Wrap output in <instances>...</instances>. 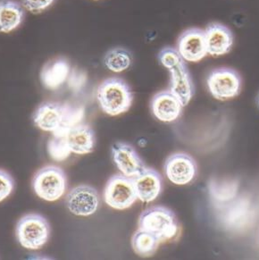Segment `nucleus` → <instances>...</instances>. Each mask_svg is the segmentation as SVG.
Listing matches in <instances>:
<instances>
[{
  "label": "nucleus",
  "mask_w": 259,
  "mask_h": 260,
  "mask_svg": "<svg viewBox=\"0 0 259 260\" xmlns=\"http://www.w3.org/2000/svg\"><path fill=\"white\" fill-rule=\"evenodd\" d=\"M219 221L225 230L243 232L253 225L258 214V207L248 195H240L226 204L217 207Z\"/></svg>",
  "instance_id": "1"
},
{
  "label": "nucleus",
  "mask_w": 259,
  "mask_h": 260,
  "mask_svg": "<svg viewBox=\"0 0 259 260\" xmlns=\"http://www.w3.org/2000/svg\"><path fill=\"white\" fill-rule=\"evenodd\" d=\"M96 100L104 113L115 116L129 110L134 102V94L125 81L112 77L106 79L99 86Z\"/></svg>",
  "instance_id": "2"
},
{
  "label": "nucleus",
  "mask_w": 259,
  "mask_h": 260,
  "mask_svg": "<svg viewBox=\"0 0 259 260\" xmlns=\"http://www.w3.org/2000/svg\"><path fill=\"white\" fill-rule=\"evenodd\" d=\"M139 229L154 234L160 242L169 241L179 231L177 216L169 208L161 206L148 208L139 218Z\"/></svg>",
  "instance_id": "3"
},
{
  "label": "nucleus",
  "mask_w": 259,
  "mask_h": 260,
  "mask_svg": "<svg viewBox=\"0 0 259 260\" xmlns=\"http://www.w3.org/2000/svg\"><path fill=\"white\" fill-rule=\"evenodd\" d=\"M16 238L24 249H41L47 243L51 234L48 220L40 214H28L19 220L15 228Z\"/></svg>",
  "instance_id": "4"
},
{
  "label": "nucleus",
  "mask_w": 259,
  "mask_h": 260,
  "mask_svg": "<svg viewBox=\"0 0 259 260\" xmlns=\"http://www.w3.org/2000/svg\"><path fill=\"white\" fill-rule=\"evenodd\" d=\"M33 188L38 197L46 201H56L67 188L64 172L56 166H47L38 171L33 180Z\"/></svg>",
  "instance_id": "5"
},
{
  "label": "nucleus",
  "mask_w": 259,
  "mask_h": 260,
  "mask_svg": "<svg viewBox=\"0 0 259 260\" xmlns=\"http://www.w3.org/2000/svg\"><path fill=\"white\" fill-rule=\"evenodd\" d=\"M207 84L213 97L218 101H227L237 97L241 93L242 80L237 71L221 67L210 72Z\"/></svg>",
  "instance_id": "6"
},
{
  "label": "nucleus",
  "mask_w": 259,
  "mask_h": 260,
  "mask_svg": "<svg viewBox=\"0 0 259 260\" xmlns=\"http://www.w3.org/2000/svg\"><path fill=\"white\" fill-rule=\"evenodd\" d=\"M104 200L112 208L123 210L129 208L137 201L134 178L125 175H113L108 180L104 190Z\"/></svg>",
  "instance_id": "7"
},
{
  "label": "nucleus",
  "mask_w": 259,
  "mask_h": 260,
  "mask_svg": "<svg viewBox=\"0 0 259 260\" xmlns=\"http://www.w3.org/2000/svg\"><path fill=\"white\" fill-rule=\"evenodd\" d=\"M167 178L176 185H186L192 182L198 172L196 161L186 153H174L164 165Z\"/></svg>",
  "instance_id": "8"
},
{
  "label": "nucleus",
  "mask_w": 259,
  "mask_h": 260,
  "mask_svg": "<svg viewBox=\"0 0 259 260\" xmlns=\"http://www.w3.org/2000/svg\"><path fill=\"white\" fill-rule=\"evenodd\" d=\"M66 204L75 216H91L100 207V196L91 186H76L67 194Z\"/></svg>",
  "instance_id": "9"
},
{
  "label": "nucleus",
  "mask_w": 259,
  "mask_h": 260,
  "mask_svg": "<svg viewBox=\"0 0 259 260\" xmlns=\"http://www.w3.org/2000/svg\"><path fill=\"white\" fill-rule=\"evenodd\" d=\"M178 51L187 62L196 63L207 55L205 30L189 28L180 35L177 42Z\"/></svg>",
  "instance_id": "10"
},
{
  "label": "nucleus",
  "mask_w": 259,
  "mask_h": 260,
  "mask_svg": "<svg viewBox=\"0 0 259 260\" xmlns=\"http://www.w3.org/2000/svg\"><path fill=\"white\" fill-rule=\"evenodd\" d=\"M66 103L45 102L34 112V123L41 130L49 133H59L64 123Z\"/></svg>",
  "instance_id": "11"
},
{
  "label": "nucleus",
  "mask_w": 259,
  "mask_h": 260,
  "mask_svg": "<svg viewBox=\"0 0 259 260\" xmlns=\"http://www.w3.org/2000/svg\"><path fill=\"white\" fill-rule=\"evenodd\" d=\"M112 156L119 171L128 177L136 176L146 168L136 149L125 142H116L113 145Z\"/></svg>",
  "instance_id": "12"
},
{
  "label": "nucleus",
  "mask_w": 259,
  "mask_h": 260,
  "mask_svg": "<svg viewBox=\"0 0 259 260\" xmlns=\"http://www.w3.org/2000/svg\"><path fill=\"white\" fill-rule=\"evenodd\" d=\"M207 54L210 56L225 55L233 48V34L228 27L220 22H210L205 30Z\"/></svg>",
  "instance_id": "13"
},
{
  "label": "nucleus",
  "mask_w": 259,
  "mask_h": 260,
  "mask_svg": "<svg viewBox=\"0 0 259 260\" xmlns=\"http://www.w3.org/2000/svg\"><path fill=\"white\" fill-rule=\"evenodd\" d=\"M183 108L181 101L170 89L162 90L152 98V113L161 122H174L181 116Z\"/></svg>",
  "instance_id": "14"
},
{
  "label": "nucleus",
  "mask_w": 259,
  "mask_h": 260,
  "mask_svg": "<svg viewBox=\"0 0 259 260\" xmlns=\"http://www.w3.org/2000/svg\"><path fill=\"white\" fill-rule=\"evenodd\" d=\"M133 178L138 200L142 202L148 203L155 201L162 191V177L155 169L146 168Z\"/></svg>",
  "instance_id": "15"
},
{
  "label": "nucleus",
  "mask_w": 259,
  "mask_h": 260,
  "mask_svg": "<svg viewBox=\"0 0 259 260\" xmlns=\"http://www.w3.org/2000/svg\"><path fill=\"white\" fill-rule=\"evenodd\" d=\"M170 72V90L181 101L183 107L191 101L195 87L185 61L173 67Z\"/></svg>",
  "instance_id": "16"
},
{
  "label": "nucleus",
  "mask_w": 259,
  "mask_h": 260,
  "mask_svg": "<svg viewBox=\"0 0 259 260\" xmlns=\"http://www.w3.org/2000/svg\"><path fill=\"white\" fill-rule=\"evenodd\" d=\"M67 144L72 153L85 155L92 152L96 144L94 131L87 124L79 123L64 134Z\"/></svg>",
  "instance_id": "17"
},
{
  "label": "nucleus",
  "mask_w": 259,
  "mask_h": 260,
  "mask_svg": "<svg viewBox=\"0 0 259 260\" xmlns=\"http://www.w3.org/2000/svg\"><path fill=\"white\" fill-rule=\"evenodd\" d=\"M25 17L24 7L15 0H0V32L16 30Z\"/></svg>",
  "instance_id": "18"
},
{
  "label": "nucleus",
  "mask_w": 259,
  "mask_h": 260,
  "mask_svg": "<svg viewBox=\"0 0 259 260\" xmlns=\"http://www.w3.org/2000/svg\"><path fill=\"white\" fill-rule=\"evenodd\" d=\"M70 72V66L67 60L63 58L52 60L41 71V82L47 89H57L67 82Z\"/></svg>",
  "instance_id": "19"
},
{
  "label": "nucleus",
  "mask_w": 259,
  "mask_h": 260,
  "mask_svg": "<svg viewBox=\"0 0 259 260\" xmlns=\"http://www.w3.org/2000/svg\"><path fill=\"white\" fill-rule=\"evenodd\" d=\"M239 188L240 182L237 179L212 178L207 185L209 196L217 207L226 204L237 197Z\"/></svg>",
  "instance_id": "20"
},
{
  "label": "nucleus",
  "mask_w": 259,
  "mask_h": 260,
  "mask_svg": "<svg viewBox=\"0 0 259 260\" xmlns=\"http://www.w3.org/2000/svg\"><path fill=\"white\" fill-rule=\"evenodd\" d=\"M161 243L157 237L141 229H138L132 239L134 252L141 256H151L156 252Z\"/></svg>",
  "instance_id": "21"
},
{
  "label": "nucleus",
  "mask_w": 259,
  "mask_h": 260,
  "mask_svg": "<svg viewBox=\"0 0 259 260\" xmlns=\"http://www.w3.org/2000/svg\"><path fill=\"white\" fill-rule=\"evenodd\" d=\"M133 62L131 53L124 48L109 49L104 57V63L108 70L122 73L127 70Z\"/></svg>",
  "instance_id": "22"
},
{
  "label": "nucleus",
  "mask_w": 259,
  "mask_h": 260,
  "mask_svg": "<svg viewBox=\"0 0 259 260\" xmlns=\"http://www.w3.org/2000/svg\"><path fill=\"white\" fill-rule=\"evenodd\" d=\"M48 152L52 159L60 162L70 156L71 151L64 134H52L48 143Z\"/></svg>",
  "instance_id": "23"
},
{
  "label": "nucleus",
  "mask_w": 259,
  "mask_h": 260,
  "mask_svg": "<svg viewBox=\"0 0 259 260\" xmlns=\"http://www.w3.org/2000/svg\"><path fill=\"white\" fill-rule=\"evenodd\" d=\"M158 60L161 64L168 70L185 61L182 58L178 49L172 47H166L163 49H161V51L158 54Z\"/></svg>",
  "instance_id": "24"
},
{
  "label": "nucleus",
  "mask_w": 259,
  "mask_h": 260,
  "mask_svg": "<svg viewBox=\"0 0 259 260\" xmlns=\"http://www.w3.org/2000/svg\"><path fill=\"white\" fill-rule=\"evenodd\" d=\"M15 189V181L8 172L0 169V202L11 195Z\"/></svg>",
  "instance_id": "25"
},
{
  "label": "nucleus",
  "mask_w": 259,
  "mask_h": 260,
  "mask_svg": "<svg viewBox=\"0 0 259 260\" xmlns=\"http://www.w3.org/2000/svg\"><path fill=\"white\" fill-rule=\"evenodd\" d=\"M55 0H22V6L34 14H41L48 9Z\"/></svg>",
  "instance_id": "26"
},
{
  "label": "nucleus",
  "mask_w": 259,
  "mask_h": 260,
  "mask_svg": "<svg viewBox=\"0 0 259 260\" xmlns=\"http://www.w3.org/2000/svg\"><path fill=\"white\" fill-rule=\"evenodd\" d=\"M67 80H68V85L71 89L74 91H79L83 86L85 85L87 78L84 73L74 70L70 72V75Z\"/></svg>",
  "instance_id": "27"
},
{
  "label": "nucleus",
  "mask_w": 259,
  "mask_h": 260,
  "mask_svg": "<svg viewBox=\"0 0 259 260\" xmlns=\"http://www.w3.org/2000/svg\"><path fill=\"white\" fill-rule=\"evenodd\" d=\"M255 104H256V107L259 109V92L257 95H256V98H255Z\"/></svg>",
  "instance_id": "28"
}]
</instances>
